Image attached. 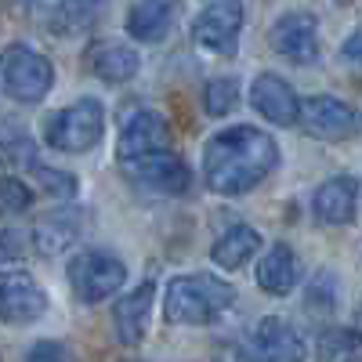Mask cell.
Here are the masks:
<instances>
[{
	"mask_svg": "<svg viewBox=\"0 0 362 362\" xmlns=\"http://www.w3.org/2000/svg\"><path fill=\"white\" fill-rule=\"evenodd\" d=\"M341 58H344V62L362 66V25L355 29V33H348V40L341 44Z\"/></svg>",
	"mask_w": 362,
	"mask_h": 362,
	"instance_id": "f546056e",
	"label": "cell"
},
{
	"mask_svg": "<svg viewBox=\"0 0 362 362\" xmlns=\"http://www.w3.org/2000/svg\"><path fill=\"white\" fill-rule=\"evenodd\" d=\"M83 62H87L90 73H95L98 80H105V83H127L141 69L138 51L131 44H124V40H95L87 47Z\"/></svg>",
	"mask_w": 362,
	"mask_h": 362,
	"instance_id": "2e32d148",
	"label": "cell"
},
{
	"mask_svg": "<svg viewBox=\"0 0 362 362\" xmlns=\"http://www.w3.org/2000/svg\"><path fill=\"white\" fill-rule=\"evenodd\" d=\"M124 174L141 185L145 192H160V196H181L189 185H192V170L189 163L181 160L170 148H160L153 156H141V160H131V163H119Z\"/></svg>",
	"mask_w": 362,
	"mask_h": 362,
	"instance_id": "9c48e42d",
	"label": "cell"
},
{
	"mask_svg": "<svg viewBox=\"0 0 362 362\" xmlns=\"http://www.w3.org/2000/svg\"><path fill=\"white\" fill-rule=\"evenodd\" d=\"M22 254H25V235L15 228H0V264L18 261Z\"/></svg>",
	"mask_w": 362,
	"mask_h": 362,
	"instance_id": "f1b7e54d",
	"label": "cell"
},
{
	"mask_svg": "<svg viewBox=\"0 0 362 362\" xmlns=\"http://www.w3.org/2000/svg\"><path fill=\"white\" fill-rule=\"evenodd\" d=\"M112 0H58L54 8V29H62V33H83L90 29Z\"/></svg>",
	"mask_w": 362,
	"mask_h": 362,
	"instance_id": "7402d4cb",
	"label": "cell"
},
{
	"mask_svg": "<svg viewBox=\"0 0 362 362\" xmlns=\"http://www.w3.org/2000/svg\"><path fill=\"white\" fill-rule=\"evenodd\" d=\"M300 127L319 141H344L358 131V116L334 95H312L300 102Z\"/></svg>",
	"mask_w": 362,
	"mask_h": 362,
	"instance_id": "8fae6325",
	"label": "cell"
},
{
	"mask_svg": "<svg viewBox=\"0 0 362 362\" xmlns=\"http://www.w3.org/2000/svg\"><path fill=\"white\" fill-rule=\"evenodd\" d=\"M355 326L362 329V305H358V312H355Z\"/></svg>",
	"mask_w": 362,
	"mask_h": 362,
	"instance_id": "4dcf8cb0",
	"label": "cell"
},
{
	"mask_svg": "<svg viewBox=\"0 0 362 362\" xmlns=\"http://www.w3.org/2000/svg\"><path fill=\"white\" fill-rule=\"evenodd\" d=\"M250 105L257 109V116H264L272 127H293L300 119V98L297 90L276 76V73H261L250 83Z\"/></svg>",
	"mask_w": 362,
	"mask_h": 362,
	"instance_id": "4fadbf2b",
	"label": "cell"
},
{
	"mask_svg": "<svg viewBox=\"0 0 362 362\" xmlns=\"http://www.w3.org/2000/svg\"><path fill=\"white\" fill-rule=\"evenodd\" d=\"M25 362H73V358L58 341H37L25 351Z\"/></svg>",
	"mask_w": 362,
	"mask_h": 362,
	"instance_id": "83f0119b",
	"label": "cell"
},
{
	"mask_svg": "<svg viewBox=\"0 0 362 362\" xmlns=\"http://www.w3.org/2000/svg\"><path fill=\"white\" fill-rule=\"evenodd\" d=\"M279 167V145L268 131L239 124L225 127L203 145V177L210 192L243 196Z\"/></svg>",
	"mask_w": 362,
	"mask_h": 362,
	"instance_id": "6da1fadb",
	"label": "cell"
},
{
	"mask_svg": "<svg viewBox=\"0 0 362 362\" xmlns=\"http://www.w3.org/2000/svg\"><path fill=\"white\" fill-rule=\"evenodd\" d=\"M243 4L239 0H214L192 22V40L210 54H232L243 33Z\"/></svg>",
	"mask_w": 362,
	"mask_h": 362,
	"instance_id": "ba28073f",
	"label": "cell"
},
{
	"mask_svg": "<svg viewBox=\"0 0 362 362\" xmlns=\"http://www.w3.org/2000/svg\"><path fill=\"white\" fill-rule=\"evenodd\" d=\"M239 105V83L232 76H218L203 87V109L210 116H228Z\"/></svg>",
	"mask_w": 362,
	"mask_h": 362,
	"instance_id": "cb8c5ba5",
	"label": "cell"
},
{
	"mask_svg": "<svg viewBox=\"0 0 362 362\" xmlns=\"http://www.w3.org/2000/svg\"><path fill=\"white\" fill-rule=\"evenodd\" d=\"M153 300H156V283L145 279L138 283L131 293H124L112 308V329H116V341L124 348H134L145 341V329L148 319H153Z\"/></svg>",
	"mask_w": 362,
	"mask_h": 362,
	"instance_id": "5bb4252c",
	"label": "cell"
},
{
	"mask_svg": "<svg viewBox=\"0 0 362 362\" xmlns=\"http://www.w3.org/2000/svg\"><path fill=\"white\" fill-rule=\"evenodd\" d=\"M127 279V264L109 250H83L69 261V286L83 305L112 297Z\"/></svg>",
	"mask_w": 362,
	"mask_h": 362,
	"instance_id": "5b68a950",
	"label": "cell"
},
{
	"mask_svg": "<svg viewBox=\"0 0 362 362\" xmlns=\"http://www.w3.org/2000/svg\"><path fill=\"white\" fill-rule=\"evenodd\" d=\"M33 181H37L47 196H54V199H73V196H76V174H69V170L37 163V167H33Z\"/></svg>",
	"mask_w": 362,
	"mask_h": 362,
	"instance_id": "d4e9b609",
	"label": "cell"
},
{
	"mask_svg": "<svg viewBox=\"0 0 362 362\" xmlns=\"http://www.w3.org/2000/svg\"><path fill=\"white\" fill-rule=\"evenodd\" d=\"M358 344H362V337L351 334V329H322V337H319V358H322V362L344 358V355H351Z\"/></svg>",
	"mask_w": 362,
	"mask_h": 362,
	"instance_id": "4316f807",
	"label": "cell"
},
{
	"mask_svg": "<svg viewBox=\"0 0 362 362\" xmlns=\"http://www.w3.org/2000/svg\"><path fill=\"white\" fill-rule=\"evenodd\" d=\"M305 308L312 312V315H329L337 308V276L334 272H319V276L308 283V290H305Z\"/></svg>",
	"mask_w": 362,
	"mask_h": 362,
	"instance_id": "603a6c76",
	"label": "cell"
},
{
	"mask_svg": "<svg viewBox=\"0 0 362 362\" xmlns=\"http://www.w3.org/2000/svg\"><path fill=\"white\" fill-rule=\"evenodd\" d=\"M312 210L326 225H351L358 218V181L348 174L326 177L312 196Z\"/></svg>",
	"mask_w": 362,
	"mask_h": 362,
	"instance_id": "9a60e30c",
	"label": "cell"
},
{
	"mask_svg": "<svg viewBox=\"0 0 362 362\" xmlns=\"http://www.w3.org/2000/svg\"><path fill=\"white\" fill-rule=\"evenodd\" d=\"M206 4H214V0H206Z\"/></svg>",
	"mask_w": 362,
	"mask_h": 362,
	"instance_id": "1f68e13d",
	"label": "cell"
},
{
	"mask_svg": "<svg viewBox=\"0 0 362 362\" xmlns=\"http://www.w3.org/2000/svg\"><path fill=\"white\" fill-rule=\"evenodd\" d=\"M257 247H261V235L250 225H232V228H225L218 235V243H214V250H210V257H214L218 268L235 272V268H243L257 254Z\"/></svg>",
	"mask_w": 362,
	"mask_h": 362,
	"instance_id": "d6986e66",
	"label": "cell"
},
{
	"mask_svg": "<svg viewBox=\"0 0 362 362\" xmlns=\"http://www.w3.org/2000/svg\"><path fill=\"white\" fill-rule=\"evenodd\" d=\"M235 300V290L210 276V272H192V276H177L167 283L163 293V315L170 326H210L218 322Z\"/></svg>",
	"mask_w": 362,
	"mask_h": 362,
	"instance_id": "7a4b0ae2",
	"label": "cell"
},
{
	"mask_svg": "<svg viewBox=\"0 0 362 362\" xmlns=\"http://www.w3.org/2000/svg\"><path fill=\"white\" fill-rule=\"evenodd\" d=\"M257 286L272 297H286L297 286V257L286 243L268 247V254L257 264Z\"/></svg>",
	"mask_w": 362,
	"mask_h": 362,
	"instance_id": "ac0fdd59",
	"label": "cell"
},
{
	"mask_svg": "<svg viewBox=\"0 0 362 362\" xmlns=\"http://www.w3.org/2000/svg\"><path fill=\"white\" fill-rule=\"evenodd\" d=\"M160 148H170V127L167 119L153 109H138L124 119L119 127V141H116V156L119 163H131L141 156H153Z\"/></svg>",
	"mask_w": 362,
	"mask_h": 362,
	"instance_id": "30bf717a",
	"label": "cell"
},
{
	"mask_svg": "<svg viewBox=\"0 0 362 362\" xmlns=\"http://www.w3.org/2000/svg\"><path fill=\"white\" fill-rule=\"evenodd\" d=\"M268 47L297 66L315 62L319 58V18L312 11H300V8L283 11L268 25Z\"/></svg>",
	"mask_w": 362,
	"mask_h": 362,
	"instance_id": "52a82bcc",
	"label": "cell"
},
{
	"mask_svg": "<svg viewBox=\"0 0 362 362\" xmlns=\"http://www.w3.org/2000/svg\"><path fill=\"white\" fill-rule=\"evenodd\" d=\"M15 167H37V145L18 124H0V177Z\"/></svg>",
	"mask_w": 362,
	"mask_h": 362,
	"instance_id": "44dd1931",
	"label": "cell"
},
{
	"mask_svg": "<svg viewBox=\"0 0 362 362\" xmlns=\"http://www.w3.org/2000/svg\"><path fill=\"white\" fill-rule=\"evenodd\" d=\"M29 203H33V192H29V185L22 177H15V174L0 177V214L4 218L22 214V210H29Z\"/></svg>",
	"mask_w": 362,
	"mask_h": 362,
	"instance_id": "484cf974",
	"label": "cell"
},
{
	"mask_svg": "<svg viewBox=\"0 0 362 362\" xmlns=\"http://www.w3.org/2000/svg\"><path fill=\"white\" fill-rule=\"evenodd\" d=\"M177 11H181V0H138V4L127 11V33H131V40L160 44L174 29Z\"/></svg>",
	"mask_w": 362,
	"mask_h": 362,
	"instance_id": "e0dca14e",
	"label": "cell"
},
{
	"mask_svg": "<svg viewBox=\"0 0 362 362\" xmlns=\"http://www.w3.org/2000/svg\"><path fill=\"white\" fill-rule=\"evenodd\" d=\"M0 80H4V90L15 102L37 105L54 87V66H51V58L40 54L37 47L11 44V47H4V54H0Z\"/></svg>",
	"mask_w": 362,
	"mask_h": 362,
	"instance_id": "277c9868",
	"label": "cell"
},
{
	"mask_svg": "<svg viewBox=\"0 0 362 362\" xmlns=\"http://www.w3.org/2000/svg\"><path fill=\"white\" fill-rule=\"evenodd\" d=\"M47 315V290L22 268L0 272V322L29 326Z\"/></svg>",
	"mask_w": 362,
	"mask_h": 362,
	"instance_id": "8992f818",
	"label": "cell"
},
{
	"mask_svg": "<svg viewBox=\"0 0 362 362\" xmlns=\"http://www.w3.org/2000/svg\"><path fill=\"white\" fill-rule=\"evenodd\" d=\"M105 134V109L98 98H76L73 105L58 109L44 124V141L54 153H87Z\"/></svg>",
	"mask_w": 362,
	"mask_h": 362,
	"instance_id": "3957f363",
	"label": "cell"
},
{
	"mask_svg": "<svg viewBox=\"0 0 362 362\" xmlns=\"http://www.w3.org/2000/svg\"><path fill=\"white\" fill-rule=\"evenodd\" d=\"M254 355L261 362H305L308 358V344L297 334V326L283 315H264L254 326Z\"/></svg>",
	"mask_w": 362,
	"mask_h": 362,
	"instance_id": "7c38bea8",
	"label": "cell"
},
{
	"mask_svg": "<svg viewBox=\"0 0 362 362\" xmlns=\"http://www.w3.org/2000/svg\"><path fill=\"white\" fill-rule=\"evenodd\" d=\"M76 235H80L76 210H58V214H47L44 221H37V228H33V247H37L44 257H54V254H62L66 247H73Z\"/></svg>",
	"mask_w": 362,
	"mask_h": 362,
	"instance_id": "ffe728a7",
	"label": "cell"
}]
</instances>
